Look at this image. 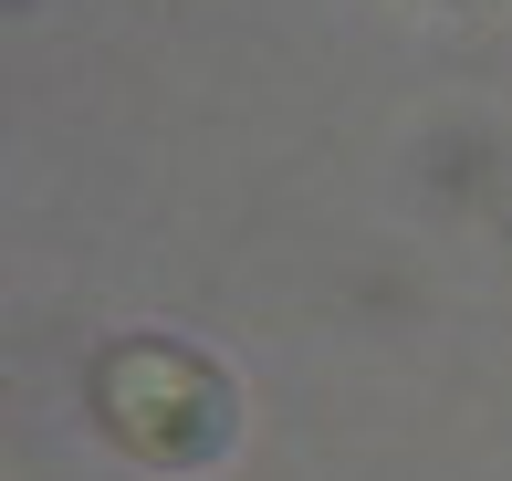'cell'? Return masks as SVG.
<instances>
[{"label":"cell","instance_id":"6da1fadb","mask_svg":"<svg viewBox=\"0 0 512 481\" xmlns=\"http://www.w3.org/2000/svg\"><path fill=\"white\" fill-rule=\"evenodd\" d=\"M95 419L115 450H136V461L157 471H199L230 450V377L209 366L199 346H178V335H136V346H105L95 366Z\"/></svg>","mask_w":512,"mask_h":481}]
</instances>
